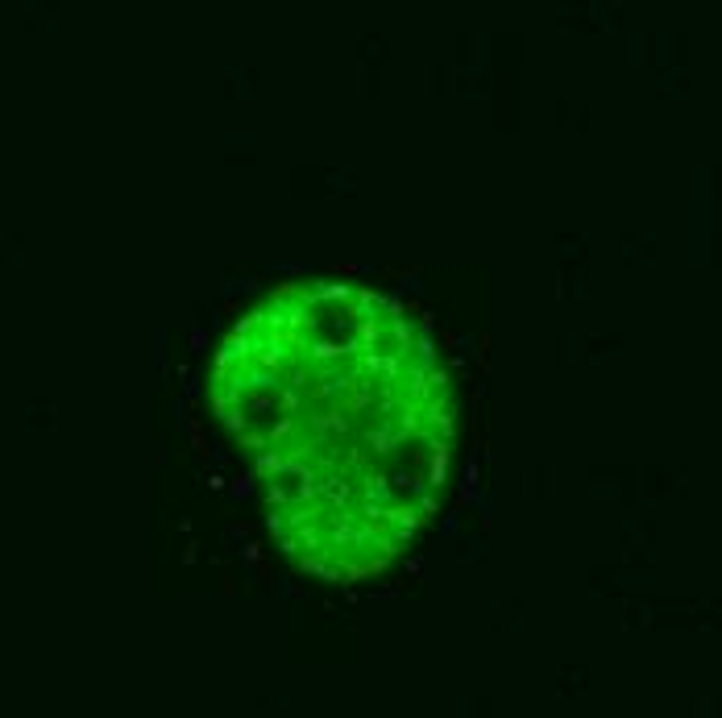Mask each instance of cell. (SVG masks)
I'll use <instances>...</instances> for the list:
<instances>
[{
    "mask_svg": "<svg viewBox=\"0 0 722 718\" xmlns=\"http://www.w3.org/2000/svg\"><path fill=\"white\" fill-rule=\"evenodd\" d=\"M212 403L299 569L361 582L432 523L457 403L428 328L391 295L332 279L274 291L220 341Z\"/></svg>",
    "mask_w": 722,
    "mask_h": 718,
    "instance_id": "obj_1",
    "label": "cell"
}]
</instances>
